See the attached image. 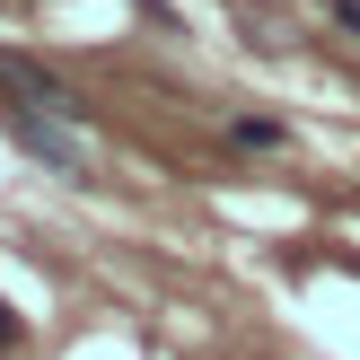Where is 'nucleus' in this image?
I'll return each mask as SVG.
<instances>
[{"mask_svg":"<svg viewBox=\"0 0 360 360\" xmlns=\"http://www.w3.org/2000/svg\"><path fill=\"white\" fill-rule=\"evenodd\" d=\"M0 132L44 176H88V123H62V115H44V105H27V97H0Z\"/></svg>","mask_w":360,"mask_h":360,"instance_id":"f257e3e1","label":"nucleus"},{"mask_svg":"<svg viewBox=\"0 0 360 360\" xmlns=\"http://www.w3.org/2000/svg\"><path fill=\"white\" fill-rule=\"evenodd\" d=\"M0 88L27 97V105H44V115H62V123H88V97H79V88L53 79V70H35V62H18V53H0Z\"/></svg>","mask_w":360,"mask_h":360,"instance_id":"f03ea898","label":"nucleus"},{"mask_svg":"<svg viewBox=\"0 0 360 360\" xmlns=\"http://www.w3.org/2000/svg\"><path fill=\"white\" fill-rule=\"evenodd\" d=\"M229 141H238V150H281L290 132H281L273 115H238V123H229Z\"/></svg>","mask_w":360,"mask_h":360,"instance_id":"7ed1b4c3","label":"nucleus"},{"mask_svg":"<svg viewBox=\"0 0 360 360\" xmlns=\"http://www.w3.org/2000/svg\"><path fill=\"white\" fill-rule=\"evenodd\" d=\"M18 343H27V326H18V308L0 299V352H18Z\"/></svg>","mask_w":360,"mask_h":360,"instance_id":"20e7f679","label":"nucleus"},{"mask_svg":"<svg viewBox=\"0 0 360 360\" xmlns=\"http://www.w3.org/2000/svg\"><path fill=\"white\" fill-rule=\"evenodd\" d=\"M326 9H334V27H352V35H360V0H326Z\"/></svg>","mask_w":360,"mask_h":360,"instance_id":"39448f33","label":"nucleus"}]
</instances>
